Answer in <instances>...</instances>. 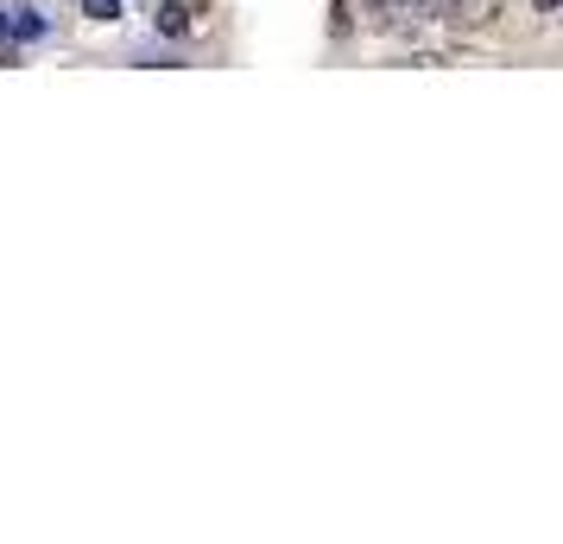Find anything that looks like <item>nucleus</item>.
Listing matches in <instances>:
<instances>
[{
	"label": "nucleus",
	"instance_id": "4",
	"mask_svg": "<svg viewBox=\"0 0 563 544\" xmlns=\"http://www.w3.org/2000/svg\"><path fill=\"white\" fill-rule=\"evenodd\" d=\"M399 7H418V13H443L450 0H399Z\"/></svg>",
	"mask_w": 563,
	"mask_h": 544
},
{
	"label": "nucleus",
	"instance_id": "6",
	"mask_svg": "<svg viewBox=\"0 0 563 544\" xmlns=\"http://www.w3.org/2000/svg\"><path fill=\"white\" fill-rule=\"evenodd\" d=\"M0 32H7V13H0Z\"/></svg>",
	"mask_w": 563,
	"mask_h": 544
},
{
	"label": "nucleus",
	"instance_id": "3",
	"mask_svg": "<svg viewBox=\"0 0 563 544\" xmlns=\"http://www.w3.org/2000/svg\"><path fill=\"white\" fill-rule=\"evenodd\" d=\"M82 13H89V20H108V26H114V20H121V0H82Z\"/></svg>",
	"mask_w": 563,
	"mask_h": 544
},
{
	"label": "nucleus",
	"instance_id": "1",
	"mask_svg": "<svg viewBox=\"0 0 563 544\" xmlns=\"http://www.w3.org/2000/svg\"><path fill=\"white\" fill-rule=\"evenodd\" d=\"M507 0H450L443 7V20H456V26H494V13H500Z\"/></svg>",
	"mask_w": 563,
	"mask_h": 544
},
{
	"label": "nucleus",
	"instance_id": "5",
	"mask_svg": "<svg viewBox=\"0 0 563 544\" xmlns=\"http://www.w3.org/2000/svg\"><path fill=\"white\" fill-rule=\"evenodd\" d=\"M532 7H538V13H544V20H551V13H558L563 0H532Z\"/></svg>",
	"mask_w": 563,
	"mask_h": 544
},
{
	"label": "nucleus",
	"instance_id": "2",
	"mask_svg": "<svg viewBox=\"0 0 563 544\" xmlns=\"http://www.w3.org/2000/svg\"><path fill=\"white\" fill-rule=\"evenodd\" d=\"M153 26L165 32V38H184V32H190V7H184V0H158Z\"/></svg>",
	"mask_w": 563,
	"mask_h": 544
}]
</instances>
